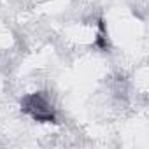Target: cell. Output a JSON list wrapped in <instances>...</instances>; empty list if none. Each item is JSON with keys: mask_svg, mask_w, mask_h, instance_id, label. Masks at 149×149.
Listing matches in <instances>:
<instances>
[{"mask_svg": "<svg viewBox=\"0 0 149 149\" xmlns=\"http://www.w3.org/2000/svg\"><path fill=\"white\" fill-rule=\"evenodd\" d=\"M21 111L40 123H54L56 121V116L53 112V105L44 93H30V95L23 97Z\"/></svg>", "mask_w": 149, "mask_h": 149, "instance_id": "6da1fadb", "label": "cell"}]
</instances>
